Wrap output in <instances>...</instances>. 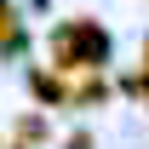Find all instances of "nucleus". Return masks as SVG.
Segmentation results:
<instances>
[{
    "mask_svg": "<svg viewBox=\"0 0 149 149\" xmlns=\"http://www.w3.org/2000/svg\"><path fill=\"white\" fill-rule=\"evenodd\" d=\"M103 57H109V40H103V29L97 23H86V17H74V23H63L52 35V63L57 69H103Z\"/></svg>",
    "mask_w": 149,
    "mask_h": 149,
    "instance_id": "nucleus-1",
    "label": "nucleus"
},
{
    "mask_svg": "<svg viewBox=\"0 0 149 149\" xmlns=\"http://www.w3.org/2000/svg\"><path fill=\"white\" fill-rule=\"evenodd\" d=\"M12 40H17V23H12V6H6V0H0V52H6V46H12Z\"/></svg>",
    "mask_w": 149,
    "mask_h": 149,
    "instance_id": "nucleus-2",
    "label": "nucleus"
}]
</instances>
